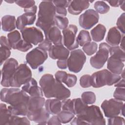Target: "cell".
<instances>
[{"mask_svg":"<svg viewBox=\"0 0 125 125\" xmlns=\"http://www.w3.org/2000/svg\"><path fill=\"white\" fill-rule=\"evenodd\" d=\"M71 0H53L52 1L55 6H62L67 7L68 6Z\"/></svg>","mask_w":125,"mask_h":125,"instance_id":"48","label":"cell"},{"mask_svg":"<svg viewBox=\"0 0 125 125\" xmlns=\"http://www.w3.org/2000/svg\"><path fill=\"white\" fill-rule=\"evenodd\" d=\"M36 14L31 12H25L18 17L16 20V28L20 30L25 28L26 25H32L35 21Z\"/></svg>","mask_w":125,"mask_h":125,"instance_id":"18","label":"cell"},{"mask_svg":"<svg viewBox=\"0 0 125 125\" xmlns=\"http://www.w3.org/2000/svg\"><path fill=\"white\" fill-rule=\"evenodd\" d=\"M44 35L45 40L50 41L54 45L62 44V35L61 31L57 26H53L50 28Z\"/></svg>","mask_w":125,"mask_h":125,"instance_id":"21","label":"cell"},{"mask_svg":"<svg viewBox=\"0 0 125 125\" xmlns=\"http://www.w3.org/2000/svg\"><path fill=\"white\" fill-rule=\"evenodd\" d=\"M57 65L58 67L62 69H65L67 67V60H58L57 62Z\"/></svg>","mask_w":125,"mask_h":125,"instance_id":"51","label":"cell"},{"mask_svg":"<svg viewBox=\"0 0 125 125\" xmlns=\"http://www.w3.org/2000/svg\"><path fill=\"white\" fill-rule=\"evenodd\" d=\"M124 42H125V36L123 35L122 39H121V41L120 42V48L124 51H125V43H124Z\"/></svg>","mask_w":125,"mask_h":125,"instance_id":"55","label":"cell"},{"mask_svg":"<svg viewBox=\"0 0 125 125\" xmlns=\"http://www.w3.org/2000/svg\"><path fill=\"white\" fill-rule=\"evenodd\" d=\"M125 13L122 14L118 18L116 25L117 26V29H119L121 33L123 35L125 34Z\"/></svg>","mask_w":125,"mask_h":125,"instance_id":"44","label":"cell"},{"mask_svg":"<svg viewBox=\"0 0 125 125\" xmlns=\"http://www.w3.org/2000/svg\"><path fill=\"white\" fill-rule=\"evenodd\" d=\"M2 29L5 32H10L16 27V20L15 16L5 15L1 18Z\"/></svg>","mask_w":125,"mask_h":125,"instance_id":"26","label":"cell"},{"mask_svg":"<svg viewBox=\"0 0 125 125\" xmlns=\"http://www.w3.org/2000/svg\"><path fill=\"white\" fill-rule=\"evenodd\" d=\"M109 4L113 7H118L120 4V0H112V1H107Z\"/></svg>","mask_w":125,"mask_h":125,"instance_id":"54","label":"cell"},{"mask_svg":"<svg viewBox=\"0 0 125 125\" xmlns=\"http://www.w3.org/2000/svg\"><path fill=\"white\" fill-rule=\"evenodd\" d=\"M124 62L121 59L114 56H110L107 60V68L112 73L121 74L124 70L125 65Z\"/></svg>","mask_w":125,"mask_h":125,"instance_id":"19","label":"cell"},{"mask_svg":"<svg viewBox=\"0 0 125 125\" xmlns=\"http://www.w3.org/2000/svg\"><path fill=\"white\" fill-rule=\"evenodd\" d=\"M86 57L81 49L72 51L67 60V67L70 71L77 73L81 71L86 61Z\"/></svg>","mask_w":125,"mask_h":125,"instance_id":"7","label":"cell"},{"mask_svg":"<svg viewBox=\"0 0 125 125\" xmlns=\"http://www.w3.org/2000/svg\"><path fill=\"white\" fill-rule=\"evenodd\" d=\"M110 46L105 42L101 43L99 50L90 59L91 65L96 69H101L107 61Z\"/></svg>","mask_w":125,"mask_h":125,"instance_id":"9","label":"cell"},{"mask_svg":"<svg viewBox=\"0 0 125 125\" xmlns=\"http://www.w3.org/2000/svg\"><path fill=\"white\" fill-rule=\"evenodd\" d=\"M57 115L62 124H66L70 122L75 116V114L73 113L63 110L61 111Z\"/></svg>","mask_w":125,"mask_h":125,"instance_id":"32","label":"cell"},{"mask_svg":"<svg viewBox=\"0 0 125 125\" xmlns=\"http://www.w3.org/2000/svg\"><path fill=\"white\" fill-rule=\"evenodd\" d=\"M95 11L101 14H104L107 13L110 9L109 5L104 1H97L94 3V5Z\"/></svg>","mask_w":125,"mask_h":125,"instance_id":"35","label":"cell"},{"mask_svg":"<svg viewBox=\"0 0 125 125\" xmlns=\"http://www.w3.org/2000/svg\"><path fill=\"white\" fill-rule=\"evenodd\" d=\"M32 78V72L25 64H21L17 68L10 81V86L20 87Z\"/></svg>","mask_w":125,"mask_h":125,"instance_id":"6","label":"cell"},{"mask_svg":"<svg viewBox=\"0 0 125 125\" xmlns=\"http://www.w3.org/2000/svg\"><path fill=\"white\" fill-rule=\"evenodd\" d=\"M109 53L110 56H114L121 59L124 62L125 61V51L123 50L119 46H113L110 47L109 49Z\"/></svg>","mask_w":125,"mask_h":125,"instance_id":"36","label":"cell"},{"mask_svg":"<svg viewBox=\"0 0 125 125\" xmlns=\"http://www.w3.org/2000/svg\"><path fill=\"white\" fill-rule=\"evenodd\" d=\"M5 1L8 2V3H14V2H15L16 1H14V0H5Z\"/></svg>","mask_w":125,"mask_h":125,"instance_id":"57","label":"cell"},{"mask_svg":"<svg viewBox=\"0 0 125 125\" xmlns=\"http://www.w3.org/2000/svg\"><path fill=\"white\" fill-rule=\"evenodd\" d=\"M87 106L80 98L71 100V112L75 115L81 114Z\"/></svg>","mask_w":125,"mask_h":125,"instance_id":"28","label":"cell"},{"mask_svg":"<svg viewBox=\"0 0 125 125\" xmlns=\"http://www.w3.org/2000/svg\"><path fill=\"white\" fill-rule=\"evenodd\" d=\"M99 16L94 10L89 9L86 10L79 17L80 25L85 29H89L98 22Z\"/></svg>","mask_w":125,"mask_h":125,"instance_id":"14","label":"cell"},{"mask_svg":"<svg viewBox=\"0 0 125 125\" xmlns=\"http://www.w3.org/2000/svg\"><path fill=\"white\" fill-rule=\"evenodd\" d=\"M77 30V26L73 24H70L62 30L63 42L69 50H73L79 47L76 38Z\"/></svg>","mask_w":125,"mask_h":125,"instance_id":"12","label":"cell"},{"mask_svg":"<svg viewBox=\"0 0 125 125\" xmlns=\"http://www.w3.org/2000/svg\"><path fill=\"white\" fill-rule=\"evenodd\" d=\"M45 108L51 115L58 114L62 109V102L57 99H49L45 102Z\"/></svg>","mask_w":125,"mask_h":125,"instance_id":"24","label":"cell"},{"mask_svg":"<svg viewBox=\"0 0 125 125\" xmlns=\"http://www.w3.org/2000/svg\"><path fill=\"white\" fill-rule=\"evenodd\" d=\"M29 97L25 92L16 87L4 88L0 91L1 101L10 104L8 108L14 115H27Z\"/></svg>","mask_w":125,"mask_h":125,"instance_id":"1","label":"cell"},{"mask_svg":"<svg viewBox=\"0 0 125 125\" xmlns=\"http://www.w3.org/2000/svg\"><path fill=\"white\" fill-rule=\"evenodd\" d=\"M30 123L25 117H20L17 115H12L8 125H30Z\"/></svg>","mask_w":125,"mask_h":125,"instance_id":"37","label":"cell"},{"mask_svg":"<svg viewBox=\"0 0 125 125\" xmlns=\"http://www.w3.org/2000/svg\"><path fill=\"white\" fill-rule=\"evenodd\" d=\"M81 99L86 104H92L96 101V95L92 91H85L82 93Z\"/></svg>","mask_w":125,"mask_h":125,"instance_id":"34","label":"cell"},{"mask_svg":"<svg viewBox=\"0 0 125 125\" xmlns=\"http://www.w3.org/2000/svg\"><path fill=\"white\" fill-rule=\"evenodd\" d=\"M7 39L11 48L13 49H15L17 43L21 40V35L18 30H15L8 33Z\"/></svg>","mask_w":125,"mask_h":125,"instance_id":"30","label":"cell"},{"mask_svg":"<svg viewBox=\"0 0 125 125\" xmlns=\"http://www.w3.org/2000/svg\"><path fill=\"white\" fill-rule=\"evenodd\" d=\"M32 47L33 45L32 44L26 42L22 39L17 43L15 49H17L20 51L25 52L30 49Z\"/></svg>","mask_w":125,"mask_h":125,"instance_id":"39","label":"cell"},{"mask_svg":"<svg viewBox=\"0 0 125 125\" xmlns=\"http://www.w3.org/2000/svg\"><path fill=\"white\" fill-rule=\"evenodd\" d=\"M97 48L98 45L95 42H89L83 46V50L86 55L90 56L96 52Z\"/></svg>","mask_w":125,"mask_h":125,"instance_id":"38","label":"cell"},{"mask_svg":"<svg viewBox=\"0 0 125 125\" xmlns=\"http://www.w3.org/2000/svg\"><path fill=\"white\" fill-rule=\"evenodd\" d=\"M125 1H124V0H120L119 6H120L121 8L123 11H125Z\"/></svg>","mask_w":125,"mask_h":125,"instance_id":"56","label":"cell"},{"mask_svg":"<svg viewBox=\"0 0 125 125\" xmlns=\"http://www.w3.org/2000/svg\"><path fill=\"white\" fill-rule=\"evenodd\" d=\"M72 125H105V121L100 108L96 105L87 106L80 115L71 120Z\"/></svg>","mask_w":125,"mask_h":125,"instance_id":"4","label":"cell"},{"mask_svg":"<svg viewBox=\"0 0 125 125\" xmlns=\"http://www.w3.org/2000/svg\"><path fill=\"white\" fill-rule=\"evenodd\" d=\"M67 74V73L65 71H58L55 73V79L57 81H58L61 83H63V80H64V78H65Z\"/></svg>","mask_w":125,"mask_h":125,"instance_id":"47","label":"cell"},{"mask_svg":"<svg viewBox=\"0 0 125 125\" xmlns=\"http://www.w3.org/2000/svg\"><path fill=\"white\" fill-rule=\"evenodd\" d=\"M77 81V78L75 75L67 74L63 83H64L68 87H72L76 84Z\"/></svg>","mask_w":125,"mask_h":125,"instance_id":"40","label":"cell"},{"mask_svg":"<svg viewBox=\"0 0 125 125\" xmlns=\"http://www.w3.org/2000/svg\"><path fill=\"white\" fill-rule=\"evenodd\" d=\"M15 3L21 7L24 8V9L29 8L35 5V1L34 0H16Z\"/></svg>","mask_w":125,"mask_h":125,"instance_id":"45","label":"cell"},{"mask_svg":"<svg viewBox=\"0 0 125 125\" xmlns=\"http://www.w3.org/2000/svg\"><path fill=\"white\" fill-rule=\"evenodd\" d=\"M24 11L25 12H31L36 14L37 11V6L36 5H34L29 8L24 9Z\"/></svg>","mask_w":125,"mask_h":125,"instance_id":"52","label":"cell"},{"mask_svg":"<svg viewBox=\"0 0 125 125\" xmlns=\"http://www.w3.org/2000/svg\"><path fill=\"white\" fill-rule=\"evenodd\" d=\"M125 80L124 79H123L122 80H120L118 82H117L114 86L117 87H125Z\"/></svg>","mask_w":125,"mask_h":125,"instance_id":"53","label":"cell"},{"mask_svg":"<svg viewBox=\"0 0 125 125\" xmlns=\"http://www.w3.org/2000/svg\"><path fill=\"white\" fill-rule=\"evenodd\" d=\"M39 84L46 98H55L63 100L70 96V90L50 74L43 75L39 81Z\"/></svg>","mask_w":125,"mask_h":125,"instance_id":"2","label":"cell"},{"mask_svg":"<svg viewBox=\"0 0 125 125\" xmlns=\"http://www.w3.org/2000/svg\"><path fill=\"white\" fill-rule=\"evenodd\" d=\"M55 16L56 9L52 1H42L39 4L36 25L45 33L50 28L55 26Z\"/></svg>","mask_w":125,"mask_h":125,"instance_id":"3","label":"cell"},{"mask_svg":"<svg viewBox=\"0 0 125 125\" xmlns=\"http://www.w3.org/2000/svg\"><path fill=\"white\" fill-rule=\"evenodd\" d=\"M124 105V103L121 101L111 99L104 100L101 104V108L105 116L109 118L119 115Z\"/></svg>","mask_w":125,"mask_h":125,"instance_id":"11","label":"cell"},{"mask_svg":"<svg viewBox=\"0 0 125 125\" xmlns=\"http://www.w3.org/2000/svg\"><path fill=\"white\" fill-rule=\"evenodd\" d=\"M125 124V120L123 117L120 116H115L109 118L108 119V125H124Z\"/></svg>","mask_w":125,"mask_h":125,"instance_id":"42","label":"cell"},{"mask_svg":"<svg viewBox=\"0 0 125 125\" xmlns=\"http://www.w3.org/2000/svg\"><path fill=\"white\" fill-rule=\"evenodd\" d=\"M106 33L105 26L101 24H99L93 28L90 32L92 40L97 42L102 41Z\"/></svg>","mask_w":125,"mask_h":125,"instance_id":"27","label":"cell"},{"mask_svg":"<svg viewBox=\"0 0 125 125\" xmlns=\"http://www.w3.org/2000/svg\"><path fill=\"white\" fill-rule=\"evenodd\" d=\"M121 77L118 74H114L107 69L96 72L91 76V86L95 88H99L105 85H111L116 83Z\"/></svg>","mask_w":125,"mask_h":125,"instance_id":"5","label":"cell"},{"mask_svg":"<svg viewBox=\"0 0 125 125\" xmlns=\"http://www.w3.org/2000/svg\"><path fill=\"white\" fill-rule=\"evenodd\" d=\"M56 13L57 15L65 17L67 15V10L65 7L62 6H55Z\"/></svg>","mask_w":125,"mask_h":125,"instance_id":"49","label":"cell"},{"mask_svg":"<svg viewBox=\"0 0 125 125\" xmlns=\"http://www.w3.org/2000/svg\"><path fill=\"white\" fill-rule=\"evenodd\" d=\"M113 97L116 100L125 101V87H117L114 93Z\"/></svg>","mask_w":125,"mask_h":125,"instance_id":"41","label":"cell"},{"mask_svg":"<svg viewBox=\"0 0 125 125\" xmlns=\"http://www.w3.org/2000/svg\"><path fill=\"white\" fill-rule=\"evenodd\" d=\"M22 90L31 97H42L43 92L41 87L38 85L37 82L34 78H31L25 83L21 88Z\"/></svg>","mask_w":125,"mask_h":125,"instance_id":"17","label":"cell"},{"mask_svg":"<svg viewBox=\"0 0 125 125\" xmlns=\"http://www.w3.org/2000/svg\"><path fill=\"white\" fill-rule=\"evenodd\" d=\"M0 65L6 61L10 56L11 47L9 43L8 39L5 36H1L0 39Z\"/></svg>","mask_w":125,"mask_h":125,"instance_id":"23","label":"cell"},{"mask_svg":"<svg viewBox=\"0 0 125 125\" xmlns=\"http://www.w3.org/2000/svg\"><path fill=\"white\" fill-rule=\"evenodd\" d=\"M18 66V61L14 58H10L6 61L1 71L2 86L10 87V81Z\"/></svg>","mask_w":125,"mask_h":125,"instance_id":"10","label":"cell"},{"mask_svg":"<svg viewBox=\"0 0 125 125\" xmlns=\"http://www.w3.org/2000/svg\"><path fill=\"white\" fill-rule=\"evenodd\" d=\"M48 54L43 49L37 47L29 52L26 55V61L31 67L35 69L47 60Z\"/></svg>","mask_w":125,"mask_h":125,"instance_id":"8","label":"cell"},{"mask_svg":"<svg viewBox=\"0 0 125 125\" xmlns=\"http://www.w3.org/2000/svg\"><path fill=\"white\" fill-rule=\"evenodd\" d=\"M80 84L81 87L87 88L91 86V76L89 75H84L80 79Z\"/></svg>","mask_w":125,"mask_h":125,"instance_id":"43","label":"cell"},{"mask_svg":"<svg viewBox=\"0 0 125 125\" xmlns=\"http://www.w3.org/2000/svg\"><path fill=\"white\" fill-rule=\"evenodd\" d=\"M91 39L89 33L85 30H81L77 37V41L81 46H83L87 43L91 42Z\"/></svg>","mask_w":125,"mask_h":125,"instance_id":"31","label":"cell"},{"mask_svg":"<svg viewBox=\"0 0 125 125\" xmlns=\"http://www.w3.org/2000/svg\"><path fill=\"white\" fill-rule=\"evenodd\" d=\"M48 52L49 57L53 60H67L69 55V50L62 44L52 45Z\"/></svg>","mask_w":125,"mask_h":125,"instance_id":"15","label":"cell"},{"mask_svg":"<svg viewBox=\"0 0 125 125\" xmlns=\"http://www.w3.org/2000/svg\"><path fill=\"white\" fill-rule=\"evenodd\" d=\"M45 99L42 97L30 96L28 102V112H34L41 109L45 104Z\"/></svg>","mask_w":125,"mask_h":125,"instance_id":"25","label":"cell"},{"mask_svg":"<svg viewBox=\"0 0 125 125\" xmlns=\"http://www.w3.org/2000/svg\"><path fill=\"white\" fill-rule=\"evenodd\" d=\"M52 43L50 41L46 40H44L39 44L38 47L43 49L46 51H49V50L50 49V48L52 46Z\"/></svg>","mask_w":125,"mask_h":125,"instance_id":"46","label":"cell"},{"mask_svg":"<svg viewBox=\"0 0 125 125\" xmlns=\"http://www.w3.org/2000/svg\"><path fill=\"white\" fill-rule=\"evenodd\" d=\"M13 114L4 104H0V125H8Z\"/></svg>","mask_w":125,"mask_h":125,"instance_id":"29","label":"cell"},{"mask_svg":"<svg viewBox=\"0 0 125 125\" xmlns=\"http://www.w3.org/2000/svg\"><path fill=\"white\" fill-rule=\"evenodd\" d=\"M68 20L67 18L56 15L54 18L55 25L59 29L63 30L68 27Z\"/></svg>","mask_w":125,"mask_h":125,"instance_id":"33","label":"cell"},{"mask_svg":"<svg viewBox=\"0 0 125 125\" xmlns=\"http://www.w3.org/2000/svg\"><path fill=\"white\" fill-rule=\"evenodd\" d=\"M89 4V1L87 0H71L68 6V11L71 14L77 15L87 9Z\"/></svg>","mask_w":125,"mask_h":125,"instance_id":"20","label":"cell"},{"mask_svg":"<svg viewBox=\"0 0 125 125\" xmlns=\"http://www.w3.org/2000/svg\"><path fill=\"white\" fill-rule=\"evenodd\" d=\"M47 125H61L62 123L60 122L57 115L53 116L47 123Z\"/></svg>","mask_w":125,"mask_h":125,"instance_id":"50","label":"cell"},{"mask_svg":"<svg viewBox=\"0 0 125 125\" xmlns=\"http://www.w3.org/2000/svg\"><path fill=\"white\" fill-rule=\"evenodd\" d=\"M122 37V33L117 27H112L109 30L105 41L108 45L117 46L120 44Z\"/></svg>","mask_w":125,"mask_h":125,"instance_id":"22","label":"cell"},{"mask_svg":"<svg viewBox=\"0 0 125 125\" xmlns=\"http://www.w3.org/2000/svg\"><path fill=\"white\" fill-rule=\"evenodd\" d=\"M50 114L43 107L39 110L34 112H28L26 115L29 120L39 124H47Z\"/></svg>","mask_w":125,"mask_h":125,"instance_id":"16","label":"cell"},{"mask_svg":"<svg viewBox=\"0 0 125 125\" xmlns=\"http://www.w3.org/2000/svg\"><path fill=\"white\" fill-rule=\"evenodd\" d=\"M22 39L26 42L35 45L42 42L44 36L42 32L35 27H25L21 30Z\"/></svg>","mask_w":125,"mask_h":125,"instance_id":"13","label":"cell"}]
</instances>
